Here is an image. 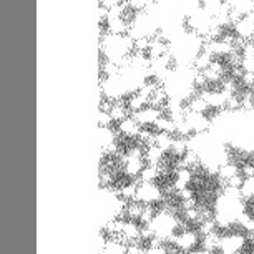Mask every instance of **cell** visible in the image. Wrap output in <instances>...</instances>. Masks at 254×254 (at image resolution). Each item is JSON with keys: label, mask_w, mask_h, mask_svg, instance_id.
I'll return each mask as SVG.
<instances>
[{"label": "cell", "mask_w": 254, "mask_h": 254, "mask_svg": "<svg viewBox=\"0 0 254 254\" xmlns=\"http://www.w3.org/2000/svg\"><path fill=\"white\" fill-rule=\"evenodd\" d=\"M171 243L178 248V251L181 254H190V253H193L194 249L199 248L201 234L198 233V229H185V231H180L176 234Z\"/></svg>", "instance_id": "obj_1"}, {"label": "cell", "mask_w": 254, "mask_h": 254, "mask_svg": "<svg viewBox=\"0 0 254 254\" xmlns=\"http://www.w3.org/2000/svg\"><path fill=\"white\" fill-rule=\"evenodd\" d=\"M190 254H218V253H213V251H208V249L198 248V249H194V251L190 253Z\"/></svg>", "instance_id": "obj_2"}]
</instances>
